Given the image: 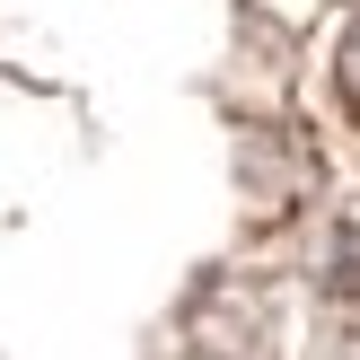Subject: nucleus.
Masks as SVG:
<instances>
[{
	"instance_id": "1",
	"label": "nucleus",
	"mask_w": 360,
	"mask_h": 360,
	"mask_svg": "<svg viewBox=\"0 0 360 360\" xmlns=\"http://www.w3.org/2000/svg\"><path fill=\"white\" fill-rule=\"evenodd\" d=\"M334 88H343V105L360 115V18H352V35H343V53H334Z\"/></svg>"
}]
</instances>
